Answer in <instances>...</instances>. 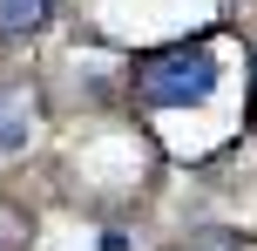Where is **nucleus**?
<instances>
[{
	"label": "nucleus",
	"mask_w": 257,
	"mask_h": 251,
	"mask_svg": "<svg viewBox=\"0 0 257 251\" xmlns=\"http://www.w3.org/2000/svg\"><path fill=\"white\" fill-rule=\"evenodd\" d=\"M27 136H34V116H27V95H0V156H14V149H27Z\"/></svg>",
	"instance_id": "2"
},
{
	"label": "nucleus",
	"mask_w": 257,
	"mask_h": 251,
	"mask_svg": "<svg viewBox=\"0 0 257 251\" xmlns=\"http://www.w3.org/2000/svg\"><path fill=\"white\" fill-rule=\"evenodd\" d=\"M217 81H223L217 48L190 41V48L149 54V61H142V75H136V89H142V102H149V109H196V102H210V95H217Z\"/></svg>",
	"instance_id": "1"
},
{
	"label": "nucleus",
	"mask_w": 257,
	"mask_h": 251,
	"mask_svg": "<svg viewBox=\"0 0 257 251\" xmlns=\"http://www.w3.org/2000/svg\"><path fill=\"white\" fill-rule=\"evenodd\" d=\"M48 14H54V0H0V34L21 41V34H34Z\"/></svg>",
	"instance_id": "3"
}]
</instances>
